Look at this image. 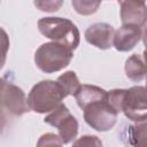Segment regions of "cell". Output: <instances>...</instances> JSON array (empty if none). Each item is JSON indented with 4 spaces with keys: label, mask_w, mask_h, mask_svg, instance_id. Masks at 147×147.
<instances>
[{
    "label": "cell",
    "mask_w": 147,
    "mask_h": 147,
    "mask_svg": "<svg viewBox=\"0 0 147 147\" xmlns=\"http://www.w3.org/2000/svg\"><path fill=\"white\" fill-rule=\"evenodd\" d=\"M107 101L117 114L124 113L126 118L136 123L146 122L147 100L145 86H132L129 90H111L108 92Z\"/></svg>",
    "instance_id": "cell-1"
},
{
    "label": "cell",
    "mask_w": 147,
    "mask_h": 147,
    "mask_svg": "<svg viewBox=\"0 0 147 147\" xmlns=\"http://www.w3.org/2000/svg\"><path fill=\"white\" fill-rule=\"evenodd\" d=\"M39 32L54 42L76 49L80 41L79 30L76 24L63 17H42L38 21Z\"/></svg>",
    "instance_id": "cell-2"
},
{
    "label": "cell",
    "mask_w": 147,
    "mask_h": 147,
    "mask_svg": "<svg viewBox=\"0 0 147 147\" xmlns=\"http://www.w3.org/2000/svg\"><path fill=\"white\" fill-rule=\"evenodd\" d=\"M64 94L55 80H40L29 92L26 98L30 110L38 114L53 111L62 103Z\"/></svg>",
    "instance_id": "cell-3"
},
{
    "label": "cell",
    "mask_w": 147,
    "mask_h": 147,
    "mask_svg": "<svg viewBox=\"0 0 147 147\" xmlns=\"http://www.w3.org/2000/svg\"><path fill=\"white\" fill-rule=\"evenodd\" d=\"M74 53L67 46L57 42H46L39 46L34 53V63L45 74H53L68 67Z\"/></svg>",
    "instance_id": "cell-4"
},
{
    "label": "cell",
    "mask_w": 147,
    "mask_h": 147,
    "mask_svg": "<svg viewBox=\"0 0 147 147\" xmlns=\"http://www.w3.org/2000/svg\"><path fill=\"white\" fill-rule=\"evenodd\" d=\"M84 119L92 129L99 132H106L114 127L117 122V111L107 100L88 105L84 109Z\"/></svg>",
    "instance_id": "cell-5"
},
{
    "label": "cell",
    "mask_w": 147,
    "mask_h": 147,
    "mask_svg": "<svg viewBox=\"0 0 147 147\" xmlns=\"http://www.w3.org/2000/svg\"><path fill=\"white\" fill-rule=\"evenodd\" d=\"M44 122L57 129V136L64 145L71 142L78 134V121L63 103L51 111L44 118Z\"/></svg>",
    "instance_id": "cell-6"
},
{
    "label": "cell",
    "mask_w": 147,
    "mask_h": 147,
    "mask_svg": "<svg viewBox=\"0 0 147 147\" xmlns=\"http://www.w3.org/2000/svg\"><path fill=\"white\" fill-rule=\"evenodd\" d=\"M2 103L7 113L14 116H22L30 111L24 91L9 82H6L2 92Z\"/></svg>",
    "instance_id": "cell-7"
},
{
    "label": "cell",
    "mask_w": 147,
    "mask_h": 147,
    "mask_svg": "<svg viewBox=\"0 0 147 147\" xmlns=\"http://www.w3.org/2000/svg\"><path fill=\"white\" fill-rule=\"evenodd\" d=\"M145 29L137 25H122L114 33L113 46L119 52H129L133 49L137 44L144 38Z\"/></svg>",
    "instance_id": "cell-8"
},
{
    "label": "cell",
    "mask_w": 147,
    "mask_h": 147,
    "mask_svg": "<svg viewBox=\"0 0 147 147\" xmlns=\"http://www.w3.org/2000/svg\"><path fill=\"white\" fill-rule=\"evenodd\" d=\"M122 25H137L141 29L146 26L147 8L145 1H119Z\"/></svg>",
    "instance_id": "cell-9"
},
{
    "label": "cell",
    "mask_w": 147,
    "mask_h": 147,
    "mask_svg": "<svg viewBox=\"0 0 147 147\" xmlns=\"http://www.w3.org/2000/svg\"><path fill=\"white\" fill-rule=\"evenodd\" d=\"M115 30L108 23H94L90 25L85 31V39L88 44L95 46L99 49H109L113 47Z\"/></svg>",
    "instance_id": "cell-10"
},
{
    "label": "cell",
    "mask_w": 147,
    "mask_h": 147,
    "mask_svg": "<svg viewBox=\"0 0 147 147\" xmlns=\"http://www.w3.org/2000/svg\"><path fill=\"white\" fill-rule=\"evenodd\" d=\"M107 95H108V92L106 90L95 85L84 84V85H80V87L78 88V91L74 96L77 101L78 107L83 110L85 107H87L93 102L107 100Z\"/></svg>",
    "instance_id": "cell-11"
},
{
    "label": "cell",
    "mask_w": 147,
    "mask_h": 147,
    "mask_svg": "<svg viewBox=\"0 0 147 147\" xmlns=\"http://www.w3.org/2000/svg\"><path fill=\"white\" fill-rule=\"evenodd\" d=\"M125 74L132 82H141L146 76V62L145 53L132 54L125 62Z\"/></svg>",
    "instance_id": "cell-12"
},
{
    "label": "cell",
    "mask_w": 147,
    "mask_h": 147,
    "mask_svg": "<svg viewBox=\"0 0 147 147\" xmlns=\"http://www.w3.org/2000/svg\"><path fill=\"white\" fill-rule=\"evenodd\" d=\"M56 83L60 86V88L62 90L65 98L68 95H75L76 92L78 91V88L82 85L79 83V79H78L76 72L71 71V70L65 71L64 74L59 76L57 79H56Z\"/></svg>",
    "instance_id": "cell-13"
},
{
    "label": "cell",
    "mask_w": 147,
    "mask_h": 147,
    "mask_svg": "<svg viewBox=\"0 0 147 147\" xmlns=\"http://www.w3.org/2000/svg\"><path fill=\"white\" fill-rule=\"evenodd\" d=\"M129 142L133 147H147L146 145V122L137 123L130 126Z\"/></svg>",
    "instance_id": "cell-14"
},
{
    "label": "cell",
    "mask_w": 147,
    "mask_h": 147,
    "mask_svg": "<svg viewBox=\"0 0 147 147\" xmlns=\"http://www.w3.org/2000/svg\"><path fill=\"white\" fill-rule=\"evenodd\" d=\"M71 5L78 14L91 15L98 10L101 2L100 1H91V0H74L71 2Z\"/></svg>",
    "instance_id": "cell-15"
},
{
    "label": "cell",
    "mask_w": 147,
    "mask_h": 147,
    "mask_svg": "<svg viewBox=\"0 0 147 147\" xmlns=\"http://www.w3.org/2000/svg\"><path fill=\"white\" fill-rule=\"evenodd\" d=\"M71 147H103L102 141L96 136H82L80 138L76 139Z\"/></svg>",
    "instance_id": "cell-16"
},
{
    "label": "cell",
    "mask_w": 147,
    "mask_h": 147,
    "mask_svg": "<svg viewBox=\"0 0 147 147\" xmlns=\"http://www.w3.org/2000/svg\"><path fill=\"white\" fill-rule=\"evenodd\" d=\"M9 46H10V41H9L8 33L5 31V29H2L0 26V70L3 68V65L6 63Z\"/></svg>",
    "instance_id": "cell-17"
},
{
    "label": "cell",
    "mask_w": 147,
    "mask_h": 147,
    "mask_svg": "<svg viewBox=\"0 0 147 147\" xmlns=\"http://www.w3.org/2000/svg\"><path fill=\"white\" fill-rule=\"evenodd\" d=\"M37 147H63V144L57 134L48 132V133H44L39 138L37 142Z\"/></svg>",
    "instance_id": "cell-18"
},
{
    "label": "cell",
    "mask_w": 147,
    "mask_h": 147,
    "mask_svg": "<svg viewBox=\"0 0 147 147\" xmlns=\"http://www.w3.org/2000/svg\"><path fill=\"white\" fill-rule=\"evenodd\" d=\"M5 85H6V80L0 77V134L3 132L7 125V122H8V116H7L8 113L5 109L3 103H2V92H3Z\"/></svg>",
    "instance_id": "cell-19"
},
{
    "label": "cell",
    "mask_w": 147,
    "mask_h": 147,
    "mask_svg": "<svg viewBox=\"0 0 147 147\" xmlns=\"http://www.w3.org/2000/svg\"><path fill=\"white\" fill-rule=\"evenodd\" d=\"M34 6L41 11H56L62 6V1H34Z\"/></svg>",
    "instance_id": "cell-20"
}]
</instances>
